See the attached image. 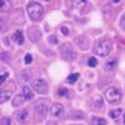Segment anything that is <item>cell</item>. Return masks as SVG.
I'll list each match as a JSON object with an SVG mask.
<instances>
[{"label":"cell","mask_w":125,"mask_h":125,"mask_svg":"<svg viewBox=\"0 0 125 125\" xmlns=\"http://www.w3.org/2000/svg\"><path fill=\"white\" fill-rule=\"evenodd\" d=\"M28 14L29 16L34 20V21H39V20L43 18L44 15V8L41 6V4L36 3V1H30L28 4Z\"/></svg>","instance_id":"obj_1"},{"label":"cell","mask_w":125,"mask_h":125,"mask_svg":"<svg viewBox=\"0 0 125 125\" xmlns=\"http://www.w3.org/2000/svg\"><path fill=\"white\" fill-rule=\"evenodd\" d=\"M94 53L96 55L104 58V56H108L110 50H111V43L108 40H98L95 45H94Z\"/></svg>","instance_id":"obj_2"},{"label":"cell","mask_w":125,"mask_h":125,"mask_svg":"<svg viewBox=\"0 0 125 125\" xmlns=\"http://www.w3.org/2000/svg\"><path fill=\"white\" fill-rule=\"evenodd\" d=\"M60 54H61V58L62 59H65L68 61H74L78 58L76 51L74 50V48L71 46L70 43L61 44V46H60Z\"/></svg>","instance_id":"obj_3"},{"label":"cell","mask_w":125,"mask_h":125,"mask_svg":"<svg viewBox=\"0 0 125 125\" xmlns=\"http://www.w3.org/2000/svg\"><path fill=\"white\" fill-rule=\"evenodd\" d=\"M105 98L110 104H119L121 101L123 94H121L120 89H118V88H109L105 91Z\"/></svg>","instance_id":"obj_4"},{"label":"cell","mask_w":125,"mask_h":125,"mask_svg":"<svg viewBox=\"0 0 125 125\" xmlns=\"http://www.w3.org/2000/svg\"><path fill=\"white\" fill-rule=\"evenodd\" d=\"M31 86H33V89L39 93V94H46L49 88H48V84L43 80V79H34L33 81H31Z\"/></svg>","instance_id":"obj_5"},{"label":"cell","mask_w":125,"mask_h":125,"mask_svg":"<svg viewBox=\"0 0 125 125\" xmlns=\"http://www.w3.org/2000/svg\"><path fill=\"white\" fill-rule=\"evenodd\" d=\"M50 115L53 118L60 119L64 115V106H62L60 103H54L53 105L50 106Z\"/></svg>","instance_id":"obj_6"},{"label":"cell","mask_w":125,"mask_h":125,"mask_svg":"<svg viewBox=\"0 0 125 125\" xmlns=\"http://www.w3.org/2000/svg\"><path fill=\"white\" fill-rule=\"evenodd\" d=\"M46 114H48V106L45 105L44 103H40V104H38V105L35 106V116H36L38 120L45 119Z\"/></svg>","instance_id":"obj_7"},{"label":"cell","mask_w":125,"mask_h":125,"mask_svg":"<svg viewBox=\"0 0 125 125\" xmlns=\"http://www.w3.org/2000/svg\"><path fill=\"white\" fill-rule=\"evenodd\" d=\"M14 118L18 120V121H25L28 118H29V113H28V110H24V109H21V110H18L15 114H14Z\"/></svg>","instance_id":"obj_8"},{"label":"cell","mask_w":125,"mask_h":125,"mask_svg":"<svg viewBox=\"0 0 125 125\" xmlns=\"http://www.w3.org/2000/svg\"><path fill=\"white\" fill-rule=\"evenodd\" d=\"M29 38H30V40L33 41V43H36V41L39 40V38H40V31L36 29V28H31V29H29Z\"/></svg>","instance_id":"obj_9"},{"label":"cell","mask_w":125,"mask_h":125,"mask_svg":"<svg viewBox=\"0 0 125 125\" xmlns=\"http://www.w3.org/2000/svg\"><path fill=\"white\" fill-rule=\"evenodd\" d=\"M11 39L15 41L18 45H23L24 44V36H23V33L20 30H16L15 31V33L13 34V36H11Z\"/></svg>","instance_id":"obj_10"},{"label":"cell","mask_w":125,"mask_h":125,"mask_svg":"<svg viewBox=\"0 0 125 125\" xmlns=\"http://www.w3.org/2000/svg\"><path fill=\"white\" fill-rule=\"evenodd\" d=\"M116 64H118V60H116L115 58H111L110 60L106 61V64H105V66H104V69H105L106 71L114 70V69L116 68Z\"/></svg>","instance_id":"obj_11"},{"label":"cell","mask_w":125,"mask_h":125,"mask_svg":"<svg viewBox=\"0 0 125 125\" xmlns=\"http://www.w3.org/2000/svg\"><path fill=\"white\" fill-rule=\"evenodd\" d=\"M103 99L100 96H95V98H93V101H91V105L94 106V109L95 110H100L103 108Z\"/></svg>","instance_id":"obj_12"},{"label":"cell","mask_w":125,"mask_h":125,"mask_svg":"<svg viewBox=\"0 0 125 125\" xmlns=\"http://www.w3.org/2000/svg\"><path fill=\"white\" fill-rule=\"evenodd\" d=\"M13 95V90L10 91V90H3L1 94H0V103H5L8 101L10 98H11Z\"/></svg>","instance_id":"obj_13"},{"label":"cell","mask_w":125,"mask_h":125,"mask_svg":"<svg viewBox=\"0 0 125 125\" xmlns=\"http://www.w3.org/2000/svg\"><path fill=\"white\" fill-rule=\"evenodd\" d=\"M24 100H25V96L23 95H16L14 99H13V106L14 108H18V106H21L23 105V103H24Z\"/></svg>","instance_id":"obj_14"},{"label":"cell","mask_w":125,"mask_h":125,"mask_svg":"<svg viewBox=\"0 0 125 125\" xmlns=\"http://www.w3.org/2000/svg\"><path fill=\"white\" fill-rule=\"evenodd\" d=\"M23 95L25 96V99L31 100V99L34 98V93L31 91V89H30L29 86H24V88H23Z\"/></svg>","instance_id":"obj_15"},{"label":"cell","mask_w":125,"mask_h":125,"mask_svg":"<svg viewBox=\"0 0 125 125\" xmlns=\"http://www.w3.org/2000/svg\"><path fill=\"white\" fill-rule=\"evenodd\" d=\"M10 8H11L10 0H1L0 1V10L1 11H8V10H10Z\"/></svg>","instance_id":"obj_16"},{"label":"cell","mask_w":125,"mask_h":125,"mask_svg":"<svg viewBox=\"0 0 125 125\" xmlns=\"http://www.w3.org/2000/svg\"><path fill=\"white\" fill-rule=\"evenodd\" d=\"M86 4V0H71V5L75 9H80Z\"/></svg>","instance_id":"obj_17"},{"label":"cell","mask_w":125,"mask_h":125,"mask_svg":"<svg viewBox=\"0 0 125 125\" xmlns=\"http://www.w3.org/2000/svg\"><path fill=\"white\" fill-rule=\"evenodd\" d=\"M121 113H123L121 109H115V110H111V111L109 113V115H110L113 119H118V118L121 115Z\"/></svg>","instance_id":"obj_18"},{"label":"cell","mask_w":125,"mask_h":125,"mask_svg":"<svg viewBox=\"0 0 125 125\" xmlns=\"http://www.w3.org/2000/svg\"><path fill=\"white\" fill-rule=\"evenodd\" d=\"M78 78H79V74H78V73H74V74H70V75L68 76L66 81L70 83V84H73V83H75V81L78 80Z\"/></svg>","instance_id":"obj_19"},{"label":"cell","mask_w":125,"mask_h":125,"mask_svg":"<svg viewBox=\"0 0 125 125\" xmlns=\"http://www.w3.org/2000/svg\"><path fill=\"white\" fill-rule=\"evenodd\" d=\"M88 65H89L90 68H95V66L98 65V60H96L95 58H90V59L88 60Z\"/></svg>","instance_id":"obj_20"},{"label":"cell","mask_w":125,"mask_h":125,"mask_svg":"<svg viewBox=\"0 0 125 125\" xmlns=\"http://www.w3.org/2000/svg\"><path fill=\"white\" fill-rule=\"evenodd\" d=\"M93 124H103V125H105L106 124V120L105 119H101V118H95V119H93L91 120Z\"/></svg>","instance_id":"obj_21"},{"label":"cell","mask_w":125,"mask_h":125,"mask_svg":"<svg viewBox=\"0 0 125 125\" xmlns=\"http://www.w3.org/2000/svg\"><path fill=\"white\" fill-rule=\"evenodd\" d=\"M24 61H25V64H30V62L33 61V55H31V54H26Z\"/></svg>","instance_id":"obj_22"},{"label":"cell","mask_w":125,"mask_h":125,"mask_svg":"<svg viewBox=\"0 0 125 125\" xmlns=\"http://www.w3.org/2000/svg\"><path fill=\"white\" fill-rule=\"evenodd\" d=\"M59 95L66 96V95H68V90H66L65 88H60V89H59Z\"/></svg>","instance_id":"obj_23"},{"label":"cell","mask_w":125,"mask_h":125,"mask_svg":"<svg viewBox=\"0 0 125 125\" xmlns=\"http://www.w3.org/2000/svg\"><path fill=\"white\" fill-rule=\"evenodd\" d=\"M49 43H50V44H58V39H56V36H54V35L49 36Z\"/></svg>","instance_id":"obj_24"},{"label":"cell","mask_w":125,"mask_h":125,"mask_svg":"<svg viewBox=\"0 0 125 125\" xmlns=\"http://www.w3.org/2000/svg\"><path fill=\"white\" fill-rule=\"evenodd\" d=\"M11 124V120H10L9 118H3L1 119V125H9Z\"/></svg>","instance_id":"obj_25"},{"label":"cell","mask_w":125,"mask_h":125,"mask_svg":"<svg viewBox=\"0 0 125 125\" xmlns=\"http://www.w3.org/2000/svg\"><path fill=\"white\" fill-rule=\"evenodd\" d=\"M9 56H10L9 53H5V51H3V53H1V59H3L4 61H8V60H9Z\"/></svg>","instance_id":"obj_26"},{"label":"cell","mask_w":125,"mask_h":125,"mask_svg":"<svg viewBox=\"0 0 125 125\" xmlns=\"http://www.w3.org/2000/svg\"><path fill=\"white\" fill-rule=\"evenodd\" d=\"M120 26L125 30V14L121 16V20H120Z\"/></svg>","instance_id":"obj_27"},{"label":"cell","mask_w":125,"mask_h":125,"mask_svg":"<svg viewBox=\"0 0 125 125\" xmlns=\"http://www.w3.org/2000/svg\"><path fill=\"white\" fill-rule=\"evenodd\" d=\"M8 78V73H4V74L1 75V76H0V83H1V84H3V83L5 81V79Z\"/></svg>","instance_id":"obj_28"},{"label":"cell","mask_w":125,"mask_h":125,"mask_svg":"<svg viewBox=\"0 0 125 125\" xmlns=\"http://www.w3.org/2000/svg\"><path fill=\"white\" fill-rule=\"evenodd\" d=\"M61 31H62V33H64L65 35H68V33H69V31H68V29H66V28H61Z\"/></svg>","instance_id":"obj_29"},{"label":"cell","mask_w":125,"mask_h":125,"mask_svg":"<svg viewBox=\"0 0 125 125\" xmlns=\"http://www.w3.org/2000/svg\"><path fill=\"white\" fill-rule=\"evenodd\" d=\"M113 1H114V3H119V1H120V0H113Z\"/></svg>","instance_id":"obj_30"},{"label":"cell","mask_w":125,"mask_h":125,"mask_svg":"<svg viewBox=\"0 0 125 125\" xmlns=\"http://www.w3.org/2000/svg\"><path fill=\"white\" fill-rule=\"evenodd\" d=\"M41 1H51V0H41Z\"/></svg>","instance_id":"obj_31"},{"label":"cell","mask_w":125,"mask_h":125,"mask_svg":"<svg viewBox=\"0 0 125 125\" xmlns=\"http://www.w3.org/2000/svg\"><path fill=\"white\" fill-rule=\"evenodd\" d=\"M124 123H125V114H124Z\"/></svg>","instance_id":"obj_32"}]
</instances>
